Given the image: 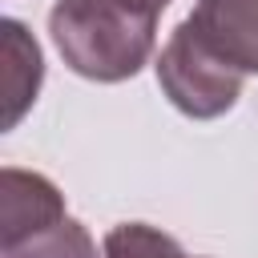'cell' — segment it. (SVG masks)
Here are the masks:
<instances>
[{
  "instance_id": "6da1fadb",
  "label": "cell",
  "mask_w": 258,
  "mask_h": 258,
  "mask_svg": "<svg viewBox=\"0 0 258 258\" xmlns=\"http://www.w3.org/2000/svg\"><path fill=\"white\" fill-rule=\"evenodd\" d=\"M48 32L77 77L113 85L149 60L157 16L129 0H56L48 12Z\"/></svg>"
},
{
  "instance_id": "7a4b0ae2",
  "label": "cell",
  "mask_w": 258,
  "mask_h": 258,
  "mask_svg": "<svg viewBox=\"0 0 258 258\" xmlns=\"http://www.w3.org/2000/svg\"><path fill=\"white\" fill-rule=\"evenodd\" d=\"M157 81L185 117L210 121V117H222L226 109H234V101L242 97L246 73L234 69L185 16L157 56Z\"/></svg>"
},
{
  "instance_id": "3957f363",
  "label": "cell",
  "mask_w": 258,
  "mask_h": 258,
  "mask_svg": "<svg viewBox=\"0 0 258 258\" xmlns=\"http://www.w3.org/2000/svg\"><path fill=\"white\" fill-rule=\"evenodd\" d=\"M189 24L242 73H258V0H198Z\"/></svg>"
},
{
  "instance_id": "277c9868",
  "label": "cell",
  "mask_w": 258,
  "mask_h": 258,
  "mask_svg": "<svg viewBox=\"0 0 258 258\" xmlns=\"http://www.w3.org/2000/svg\"><path fill=\"white\" fill-rule=\"evenodd\" d=\"M0 258H97V242L77 218L60 214L40 226L0 230Z\"/></svg>"
},
{
  "instance_id": "5b68a950",
  "label": "cell",
  "mask_w": 258,
  "mask_h": 258,
  "mask_svg": "<svg viewBox=\"0 0 258 258\" xmlns=\"http://www.w3.org/2000/svg\"><path fill=\"white\" fill-rule=\"evenodd\" d=\"M4 129H12L24 109L36 101V89H40V77H44V64H40V48L36 40L24 32L20 20H4Z\"/></svg>"
},
{
  "instance_id": "8992f818",
  "label": "cell",
  "mask_w": 258,
  "mask_h": 258,
  "mask_svg": "<svg viewBox=\"0 0 258 258\" xmlns=\"http://www.w3.org/2000/svg\"><path fill=\"white\" fill-rule=\"evenodd\" d=\"M105 258H189V254L165 230L145 222H125L105 234Z\"/></svg>"
},
{
  "instance_id": "52a82bcc",
  "label": "cell",
  "mask_w": 258,
  "mask_h": 258,
  "mask_svg": "<svg viewBox=\"0 0 258 258\" xmlns=\"http://www.w3.org/2000/svg\"><path fill=\"white\" fill-rule=\"evenodd\" d=\"M129 4H137V8H145V12H153V16H161L169 0H129Z\"/></svg>"
}]
</instances>
